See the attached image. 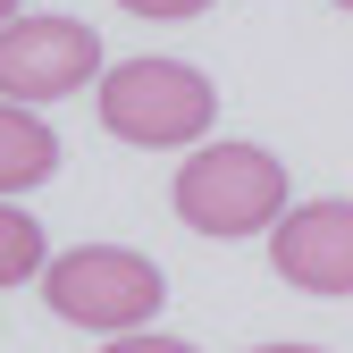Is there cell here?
<instances>
[{"label":"cell","instance_id":"6da1fadb","mask_svg":"<svg viewBox=\"0 0 353 353\" xmlns=\"http://www.w3.org/2000/svg\"><path fill=\"white\" fill-rule=\"evenodd\" d=\"M160 270L126 244H76L59 261H42V303L68 328H101V336H135L160 312Z\"/></svg>","mask_w":353,"mask_h":353},{"label":"cell","instance_id":"7a4b0ae2","mask_svg":"<svg viewBox=\"0 0 353 353\" xmlns=\"http://www.w3.org/2000/svg\"><path fill=\"white\" fill-rule=\"evenodd\" d=\"M210 118H219V93H210V76L185 68V59H118L101 76V126L118 143L168 152V143H194Z\"/></svg>","mask_w":353,"mask_h":353},{"label":"cell","instance_id":"3957f363","mask_svg":"<svg viewBox=\"0 0 353 353\" xmlns=\"http://www.w3.org/2000/svg\"><path fill=\"white\" fill-rule=\"evenodd\" d=\"M176 219L194 236H252L286 219V168L261 143H210L176 176Z\"/></svg>","mask_w":353,"mask_h":353},{"label":"cell","instance_id":"277c9868","mask_svg":"<svg viewBox=\"0 0 353 353\" xmlns=\"http://www.w3.org/2000/svg\"><path fill=\"white\" fill-rule=\"evenodd\" d=\"M93 76H101L93 26H76V17H9L0 26V101L42 110V101H68Z\"/></svg>","mask_w":353,"mask_h":353},{"label":"cell","instance_id":"5b68a950","mask_svg":"<svg viewBox=\"0 0 353 353\" xmlns=\"http://www.w3.org/2000/svg\"><path fill=\"white\" fill-rule=\"evenodd\" d=\"M278 278L303 294H353V202H303L270 228Z\"/></svg>","mask_w":353,"mask_h":353},{"label":"cell","instance_id":"8992f818","mask_svg":"<svg viewBox=\"0 0 353 353\" xmlns=\"http://www.w3.org/2000/svg\"><path fill=\"white\" fill-rule=\"evenodd\" d=\"M51 168H59V135H51L34 110L0 101V202H9V194H26V185H42Z\"/></svg>","mask_w":353,"mask_h":353},{"label":"cell","instance_id":"52a82bcc","mask_svg":"<svg viewBox=\"0 0 353 353\" xmlns=\"http://www.w3.org/2000/svg\"><path fill=\"white\" fill-rule=\"evenodd\" d=\"M26 278H42V228L17 202H0V286H26Z\"/></svg>","mask_w":353,"mask_h":353},{"label":"cell","instance_id":"ba28073f","mask_svg":"<svg viewBox=\"0 0 353 353\" xmlns=\"http://www.w3.org/2000/svg\"><path fill=\"white\" fill-rule=\"evenodd\" d=\"M118 9H135V17H160V26H176V17L210 9V0H118Z\"/></svg>","mask_w":353,"mask_h":353},{"label":"cell","instance_id":"9c48e42d","mask_svg":"<svg viewBox=\"0 0 353 353\" xmlns=\"http://www.w3.org/2000/svg\"><path fill=\"white\" fill-rule=\"evenodd\" d=\"M101 353H194V345H176V336H110Z\"/></svg>","mask_w":353,"mask_h":353},{"label":"cell","instance_id":"30bf717a","mask_svg":"<svg viewBox=\"0 0 353 353\" xmlns=\"http://www.w3.org/2000/svg\"><path fill=\"white\" fill-rule=\"evenodd\" d=\"M261 353H320V345H261Z\"/></svg>","mask_w":353,"mask_h":353},{"label":"cell","instance_id":"8fae6325","mask_svg":"<svg viewBox=\"0 0 353 353\" xmlns=\"http://www.w3.org/2000/svg\"><path fill=\"white\" fill-rule=\"evenodd\" d=\"M9 17H17V0H0V26H9Z\"/></svg>","mask_w":353,"mask_h":353},{"label":"cell","instance_id":"7c38bea8","mask_svg":"<svg viewBox=\"0 0 353 353\" xmlns=\"http://www.w3.org/2000/svg\"><path fill=\"white\" fill-rule=\"evenodd\" d=\"M336 9H353V0H336Z\"/></svg>","mask_w":353,"mask_h":353}]
</instances>
